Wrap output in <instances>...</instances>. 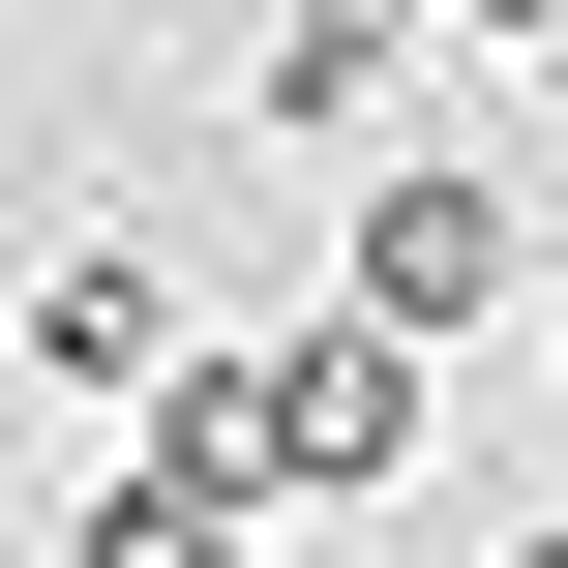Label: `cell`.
<instances>
[{"label": "cell", "instance_id": "5", "mask_svg": "<svg viewBox=\"0 0 568 568\" xmlns=\"http://www.w3.org/2000/svg\"><path fill=\"white\" fill-rule=\"evenodd\" d=\"M539 359H568V300H539Z\"/></svg>", "mask_w": 568, "mask_h": 568}, {"label": "cell", "instance_id": "4", "mask_svg": "<svg viewBox=\"0 0 568 568\" xmlns=\"http://www.w3.org/2000/svg\"><path fill=\"white\" fill-rule=\"evenodd\" d=\"M419 30H449V0H270V60H240V90H270L300 150H389V90H419Z\"/></svg>", "mask_w": 568, "mask_h": 568}, {"label": "cell", "instance_id": "1", "mask_svg": "<svg viewBox=\"0 0 568 568\" xmlns=\"http://www.w3.org/2000/svg\"><path fill=\"white\" fill-rule=\"evenodd\" d=\"M150 419H180L240 509H359V479H419V449H449V419H419V329H359V300H329V329H210Z\"/></svg>", "mask_w": 568, "mask_h": 568}, {"label": "cell", "instance_id": "3", "mask_svg": "<svg viewBox=\"0 0 568 568\" xmlns=\"http://www.w3.org/2000/svg\"><path fill=\"white\" fill-rule=\"evenodd\" d=\"M180 359H210V300H180V240H150V210H90V240L30 270V389H90V419H150Z\"/></svg>", "mask_w": 568, "mask_h": 568}, {"label": "cell", "instance_id": "6", "mask_svg": "<svg viewBox=\"0 0 568 568\" xmlns=\"http://www.w3.org/2000/svg\"><path fill=\"white\" fill-rule=\"evenodd\" d=\"M509 568H568V539H509Z\"/></svg>", "mask_w": 568, "mask_h": 568}, {"label": "cell", "instance_id": "2", "mask_svg": "<svg viewBox=\"0 0 568 568\" xmlns=\"http://www.w3.org/2000/svg\"><path fill=\"white\" fill-rule=\"evenodd\" d=\"M329 300L449 359V329H509V300H539V210H509L479 150H359V180H329Z\"/></svg>", "mask_w": 568, "mask_h": 568}]
</instances>
